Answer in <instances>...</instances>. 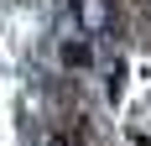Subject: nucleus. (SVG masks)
I'll use <instances>...</instances> for the list:
<instances>
[{"label": "nucleus", "instance_id": "f257e3e1", "mask_svg": "<svg viewBox=\"0 0 151 146\" xmlns=\"http://www.w3.org/2000/svg\"><path fill=\"white\" fill-rule=\"evenodd\" d=\"M68 16H73V26L83 31V37H104V31H115V21H120V5H115V0H73Z\"/></svg>", "mask_w": 151, "mask_h": 146}, {"label": "nucleus", "instance_id": "f03ea898", "mask_svg": "<svg viewBox=\"0 0 151 146\" xmlns=\"http://www.w3.org/2000/svg\"><path fill=\"white\" fill-rule=\"evenodd\" d=\"M58 63L63 68H94V47H89V37H78V42H63V52H58Z\"/></svg>", "mask_w": 151, "mask_h": 146}]
</instances>
